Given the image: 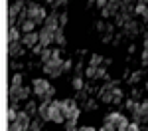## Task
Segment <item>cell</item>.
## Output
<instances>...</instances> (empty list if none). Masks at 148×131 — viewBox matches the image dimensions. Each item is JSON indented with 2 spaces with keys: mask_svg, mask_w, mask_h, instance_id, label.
I'll return each mask as SVG.
<instances>
[{
  "mask_svg": "<svg viewBox=\"0 0 148 131\" xmlns=\"http://www.w3.org/2000/svg\"><path fill=\"white\" fill-rule=\"evenodd\" d=\"M42 68H44V73L49 76V78H57L61 71H63V60L61 58H53L46 62V64H42Z\"/></svg>",
  "mask_w": 148,
  "mask_h": 131,
  "instance_id": "277c9868",
  "label": "cell"
},
{
  "mask_svg": "<svg viewBox=\"0 0 148 131\" xmlns=\"http://www.w3.org/2000/svg\"><path fill=\"white\" fill-rule=\"evenodd\" d=\"M49 121H53V123H63L65 121V115H63V111H61V101H49Z\"/></svg>",
  "mask_w": 148,
  "mask_h": 131,
  "instance_id": "5b68a950",
  "label": "cell"
},
{
  "mask_svg": "<svg viewBox=\"0 0 148 131\" xmlns=\"http://www.w3.org/2000/svg\"><path fill=\"white\" fill-rule=\"evenodd\" d=\"M22 36H24V32L20 30V28H14V26H10V30H8V42H20L22 40Z\"/></svg>",
  "mask_w": 148,
  "mask_h": 131,
  "instance_id": "4fadbf2b",
  "label": "cell"
},
{
  "mask_svg": "<svg viewBox=\"0 0 148 131\" xmlns=\"http://www.w3.org/2000/svg\"><path fill=\"white\" fill-rule=\"evenodd\" d=\"M51 87V83L47 82V80H44V78H38V80H34V94L38 95V97H42L44 99V95L47 94V89Z\"/></svg>",
  "mask_w": 148,
  "mask_h": 131,
  "instance_id": "52a82bcc",
  "label": "cell"
},
{
  "mask_svg": "<svg viewBox=\"0 0 148 131\" xmlns=\"http://www.w3.org/2000/svg\"><path fill=\"white\" fill-rule=\"evenodd\" d=\"M126 131H142V127H140V123H136V121H132V123H128V127H126Z\"/></svg>",
  "mask_w": 148,
  "mask_h": 131,
  "instance_id": "f1b7e54d",
  "label": "cell"
},
{
  "mask_svg": "<svg viewBox=\"0 0 148 131\" xmlns=\"http://www.w3.org/2000/svg\"><path fill=\"white\" fill-rule=\"evenodd\" d=\"M99 64H105V60H103L101 56H93L91 62H89V66H97V68H99Z\"/></svg>",
  "mask_w": 148,
  "mask_h": 131,
  "instance_id": "83f0119b",
  "label": "cell"
},
{
  "mask_svg": "<svg viewBox=\"0 0 148 131\" xmlns=\"http://www.w3.org/2000/svg\"><path fill=\"white\" fill-rule=\"evenodd\" d=\"M128 119H126L125 113H121V111H113V113H109L107 117H105V125H109V127H113L114 131L119 129H126L128 127Z\"/></svg>",
  "mask_w": 148,
  "mask_h": 131,
  "instance_id": "6da1fadb",
  "label": "cell"
},
{
  "mask_svg": "<svg viewBox=\"0 0 148 131\" xmlns=\"http://www.w3.org/2000/svg\"><path fill=\"white\" fill-rule=\"evenodd\" d=\"M134 12H136L138 16H142L144 20H148V4H144L142 0H140L136 6H134Z\"/></svg>",
  "mask_w": 148,
  "mask_h": 131,
  "instance_id": "2e32d148",
  "label": "cell"
},
{
  "mask_svg": "<svg viewBox=\"0 0 148 131\" xmlns=\"http://www.w3.org/2000/svg\"><path fill=\"white\" fill-rule=\"evenodd\" d=\"M85 107H87V109H95V107H97V103H95L93 99H89V101L85 103Z\"/></svg>",
  "mask_w": 148,
  "mask_h": 131,
  "instance_id": "d6a6232c",
  "label": "cell"
},
{
  "mask_svg": "<svg viewBox=\"0 0 148 131\" xmlns=\"http://www.w3.org/2000/svg\"><path fill=\"white\" fill-rule=\"evenodd\" d=\"M79 115H81L79 107H75V109H73V111H71V113L67 115V119H73V121H77V119H79ZM67 119H65V121H67Z\"/></svg>",
  "mask_w": 148,
  "mask_h": 131,
  "instance_id": "4316f807",
  "label": "cell"
},
{
  "mask_svg": "<svg viewBox=\"0 0 148 131\" xmlns=\"http://www.w3.org/2000/svg\"><path fill=\"white\" fill-rule=\"evenodd\" d=\"M79 131H97L95 127H89V125H85V127H79Z\"/></svg>",
  "mask_w": 148,
  "mask_h": 131,
  "instance_id": "e575fe53",
  "label": "cell"
},
{
  "mask_svg": "<svg viewBox=\"0 0 148 131\" xmlns=\"http://www.w3.org/2000/svg\"><path fill=\"white\" fill-rule=\"evenodd\" d=\"M24 8H26V6H24V2H20V0H16V2L10 4V8H8V22H10V26L16 22V18H20V14H22Z\"/></svg>",
  "mask_w": 148,
  "mask_h": 131,
  "instance_id": "8992f818",
  "label": "cell"
},
{
  "mask_svg": "<svg viewBox=\"0 0 148 131\" xmlns=\"http://www.w3.org/2000/svg\"><path fill=\"white\" fill-rule=\"evenodd\" d=\"M44 131H46V129H44Z\"/></svg>",
  "mask_w": 148,
  "mask_h": 131,
  "instance_id": "7bdbcfd3",
  "label": "cell"
},
{
  "mask_svg": "<svg viewBox=\"0 0 148 131\" xmlns=\"http://www.w3.org/2000/svg\"><path fill=\"white\" fill-rule=\"evenodd\" d=\"M20 42H22L28 50H32L36 44H40V32H30V34H24Z\"/></svg>",
  "mask_w": 148,
  "mask_h": 131,
  "instance_id": "ba28073f",
  "label": "cell"
},
{
  "mask_svg": "<svg viewBox=\"0 0 148 131\" xmlns=\"http://www.w3.org/2000/svg\"><path fill=\"white\" fill-rule=\"evenodd\" d=\"M12 68H14V70H20V68H22V64H20V62H14V64H12Z\"/></svg>",
  "mask_w": 148,
  "mask_h": 131,
  "instance_id": "74e56055",
  "label": "cell"
},
{
  "mask_svg": "<svg viewBox=\"0 0 148 131\" xmlns=\"http://www.w3.org/2000/svg\"><path fill=\"white\" fill-rule=\"evenodd\" d=\"M26 10H28V18L34 20L36 24H44L46 22V18H47L46 8H44L40 2H30V4L26 6Z\"/></svg>",
  "mask_w": 148,
  "mask_h": 131,
  "instance_id": "7a4b0ae2",
  "label": "cell"
},
{
  "mask_svg": "<svg viewBox=\"0 0 148 131\" xmlns=\"http://www.w3.org/2000/svg\"><path fill=\"white\" fill-rule=\"evenodd\" d=\"M65 42H67V40H65V36H63V32H61V28H59V30L56 32V44L57 46H65Z\"/></svg>",
  "mask_w": 148,
  "mask_h": 131,
  "instance_id": "603a6c76",
  "label": "cell"
},
{
  "mask_svg": "<svg viewBox=\"0 0 148 131\" xmlns=\"http://www.w3.org/2000/svg\"><path fill=\"white\" fill-rule=\"evenodd\" d=\"M10 87H22V73H14V76H12Z\"/></svg>",
  "mask_w": 148,
  "mask_h": 131,
  "instance_id": "44dd1931",
  "label": "cell"
},
{
  "mask_svg": "<svg viewBox=\"0 0 148 131\" xmlns=\"http://www.w3.org/2000/svg\"><path fill=\"white\" fill-rule=\"evenodd\" d=\"M97 71H99L97 66H89V68L85 70V76H87V78H91V80H97Z\"/></svg>",
  "mask_w": 148,
  "mask_h": 131,
  "instance_id": "7402d4cb",
  "label": "cell"
},
{
  "mask_svg": "<svg viewBox=\"0 0 148 131\" xmlns=\"http://www.w3.org/2000/svg\"><path fill=\"white\" fill-rule=\"evenodd\" d=\"M38 115L44 119V121H49V101H42L40 103V109H38Z\"/></svg>",
  "mask_w": 148,
  "mask_h": 131,
  "instance_id": "5bb4252c",
  "label": "cell"
},
{
  "mask_svg": "<svg viewBox=\"0 0 148 131\" xmlns=\"http://www.w3.org/2000/svg\"><path fill=\"white\" fill-rule=\"evenodd\" d=\"M67 4V0H57L56 4H53V8H57V6H65Z\"/></svg>",
  "mask_w": 148,
  "mask_h": 131,
  "instance_id": "836d02e7",
  "label": "cell"
},
{
  "mask_svg": "<svg viewBox=\"0 0 148 131\" xmlns=\"http://www.w3.org/2000/svg\"><path fill=\"white\" fill-rule=\"evenodd\" d=\"M38 2H47V0H38Z\"/></svg>",
  "mask_w": 148,
  "mask_h": 131,
  "instance_id": "ab89813d",
  "label": "cell"
},
{
  "mask_svg": "<svg viewBox=\"0 0 148 131\" xmlns=\"http://www.w3.org/2000/svg\"><path fill=\"white\" fill-rule=\"evenodd\" d=\"M123 28H125V34L126 36H134L138 32V22H136V20H128Z\"/></svg>",
  "mask_w": 148,
  "mask_h": 131,
  "instance_id": "9a60e30c",
  "label": "cell"
},
{
  "mask_svg": "<svg viewBox=\"0 0 148 131\" xmlns=\"http://www.w3.org/2000/svg\"><path fill=\"white\" fill-rule=\"evenodd\" d=\"M42 121H44L42 117L32 119V123H30V129H28V131H44V129H42Z\"/></svg>",
  "mask_w": 148,
  "mask_h": 131,
  "instance_id": "d6986e66",
  "label": "cell"
},
{
  "mask_svg": "<svg viewBox=\"0 0 148 131\" xmlns=\"http://www.w3.org/2000/svg\"><path fill=\"white\" fill-rule=\"evenodd\" d=\"M97 131H114V129H113V127H109V125H103L101 129H97Z\"/></svg>",
  "mask_w": 148,
  "mask_h": 131,
  "instance_id": "8d00e7d4",
  "label": "cell"
},
{
  "mask_svg": "<svg viewBox=\"0 0 148 131\" xmlns=\"http://www.w3.org/2000/svg\"><path fill=\"white\" fill-rule=\"evenodd\" d=\"M71 68H73V62H71V60H65V62H63V71H69Z\"/></svg>",
  "mask_w": 148,
  "mask_h": 131,
  "instance_id": "f546056e",
  "label": "cell"
},
{
  "mask_svg": "<svg viewBox=\"0 0 148 131\" xmlns=\"http://www.w3.org/2000/svg\"><path fill=\"white\" fill-rule=\"evenodd\" d=\"M71 85H73L77 91H81V89L85 87V83H83V78H81V76H75V78L71 80Z\"/></svg>",
  "mask_w": 148,
  "mask_h": 131,
  "instance_id": "ac0fdd59",
  "label": "cell"
},
{
  "mask_svg": "<svg viewBox=\"0 0 148 131\" xmlns=\"http://www.w3.org/2000/svg\"><path fill=\"white\" fill-rule=\"evenodd\" d=\"M30 123H32V115L24 109V111H18V117L10 123V129L8 131H28L30 129Z\"/></svg>",
  "mask_w": 148,
  "mask_h": 131,
  "instance_id": "3957f363",
  "label": "cell"
},
{
  "mask_svg": "<svg viewBox=\"0 0 148 131\" xmlns=\"http://www.w3.org/2000/svg\"><path fill=\"white\" fill-rule=\"evenodd\" d=\"M105 28H107V26H105V22H99V24H97V30H105Z\"/></svg>",
  "mask_w": 148,
  "mask_h": 131,
  "instance_id": "f35d334b",
  "label": "cell"
},
{
  "mask_svg": "<svg viewBox=\"0 0 148 131\" xmlns=\"http://www.w3.org/2000/svg\"><path fill=\"white\" fill-rule=\"evenodd\" d=\"M65 131H79V127H77V121L67 119V121H65Z\"/></svg>",
  "mask_w": 148,
  "mask_h": 131,
  "instance_id": "d4e9b609",
  "label": "cell"
},
{
  "mask_svg": "<svg viewBox=\"0 0 148 131\" xmlns=\"http://www.w3.org/2000/svg\"><path fill=\"white\" fill-rule=\"evenodd\" d=\"M38 109H40V105H36V101H28V105H26V111H28L30 115L38 113Z\"/></svg>",
  "mask_w": 148,
  "mask_h": 131,
  "instance_id": "cb8c5ba5",
  "label": "cell"
},
{
  "mask_svg": "<svg viewBox=\"0 0 148 131\" xmlns=\"http://www.w3.org/2000/svg\"><path fill=\"white\" fill-rule=\"evenodd\" d=\"M65 24H67V14H61V16H59V26L63 28Z\"/></svg>",
  "mask_w": 148,
  "mask_h": 131,
  "instance_id": "4dcf8cb0",
  "label": "cell"
},
{
  "mask_svg": "<svg viewBox=\"0 0 148 131\" xmlns=\"http://www.w3.org/2000/svg\"><path fill=\"white\" fill-rule=\"evenodd\" d=\"M51 42H56V32H51V30L44 28V30L40 32V44H42L44 48H47Z\"/></svg>",
  "mask_w": 148,
  "mask_h": 131,
  "instance_id": "9c48e42d",
  "label": "cell"
},
{
  "mask_svg": "<svg viewBox=\"0 0 148 131\" xmlns=\"http://www.w3.org/2000/svg\"><path fill=\"white\" fill-rule=\"evenodd\" d=\"M36 26H38V24H36L34 20H30V18H28V20H22V26H20V30H22L24 34H30V32H34Z\"/></svg>",
  "mask_w": 148,
  "mask_h": 131,
  "instance_id": "e0dca14e",
  "label": "cell"
},
{
  "mask_svg": "<svg viewBox=\"0 0 148 131\" xmlns=\"http://www.w3.org/2000/svg\"><path fill=\"white\" fill-rule=\"evenodd\" d=\"M77 107V103H75V99H61V111H63V115H65V119H67V115Z\"/></svg>",
  "mask_w": 148,
  "mask_h": 131,
  "instance_id": "8fae6325",
  "label": "cell"
},
{
  "mask_svg": "<svg viewBox=\"0 0 148 131\" xmlns=\"http://www.w3.org/2000/svg\"><path fill=\"white\" fill-rule=\"evenodd\" d=\"M44 28H47V30H51V32H57L61 26H59V16L57 14H47L46 22H44Z\"/></svg>",
  "mask_w": 148,
  "mask_h": 131,
  "instance_id": "30bf717a",
  "label": "cell"
},
{
  "mask_svg": "<svg viewBox=\"0 0 148 131\" xmlns=\"http://www.w3.org/2000/svg\"><path fill=\"white\" fill-rule=\"evenodd\" d=\"M97 4L101 6V10H103L105 6H109V4H111V0H97Z\"/></svg>",
  "mask_w": 148,
  "mask_h": 131,
  "instance_id": "1f68e13d",
  "label": "cell"
},
{
  "mask_svg": "<svg viewBox=\"0 0 148 131\" xmlns=\"http://www.w3.org/2000/svg\"><path fill=\"white\" fill-rule=\"evenodd\" d=\"M16 117H18V109H16V105H10V107H8V111H6V119L12 123Z\"/></svg>",
  "mask_w": 148,
  "mask_h": 131,
  "instance_id": "ffe728a7",
  "label": "cell"
},
{
  "mask_svg": "<svg viewBox=\"0 0 148 131\" xmlns=\"http://www.w3.org/2000/svg\"><path fill=\"white\" fill-rule=\"evenodd\" d=\"M140 78H142V71H134V73H130L128 82H130V83H138V82H140Z\"/></svg>",
  "mask_w": 148,
  "mask_h": 131,
  "instance_id": "484cf974",
  "label": "cell"
},
{
  "mask_svg": "<svg viewBox=\"0 0 148 131\" xmlns=\"http://www.w3.org/2000/svg\"><path fill=\"white\" fill-rule=\"evenodd\" d=\"M144 131H148V127H144Z\"/></svg>",
  "mask_w": 148,
  "mask_h": 131,
  "instance_id": "60d3db41",
  "label": "cell"
},
{
  "mask_svg": "<svg viewBox=\"0 0 148 131\" xmlns=\"http://www.w3.org/2000/svg\"><path fill=\"white\" fill-rule=\"evenodd\" d=\"M20 2H24V0H20Z\"/></svg>",
  "mask_w": 148,
  "mask_h": 131,
  "instance_id": "b9f144b4",
  "label": "cell"
},
{
  "mask_svg": "<svg viewBox=\"0 0 148 131\" xmlns=\"http://www.w3.org/2000/svg\"><path fill=\"white\" fill-rule=\"evenodd\" d=\"M24 48H26V46H24L22 42H12L8 54H10L12 58H18V56H22V54H24Z\"/></svg>",
  "mask_w": 148,
  "mask_h": 131,
  "instance_id": "7c38bea8",
  "label": "cell"
},
{
  "mask_svg": "<svg viewBox=\"0 0 148 131\" xmlns=\"http://www.w3.org/2000/svg\"><path fill=\"white\" fill-rule=\"evenodd\" d=\"M142 60L148 62V48H144V52H142Z\"/></svg>",
  "mask_w": 148,
  "mask_h": 131,
  "instance_id": "d590c367",
  "label": "cell"
}]
</instances>
